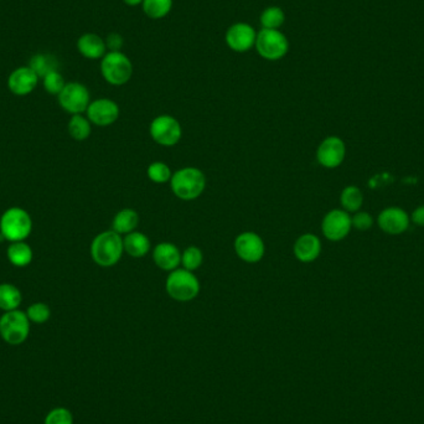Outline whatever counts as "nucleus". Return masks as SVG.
I'll use <instances>...</instances> for the list:
<instances>
[{
  "mask_svg": "<svg viewBox=\"0 0 424 424\" xmlns=\"http://www.w3.org/2000/svg\"><path fill=\"white\" fill-rule=\"evenodd\" d=\"M124 4H127L128 6H142L143 0H123Z\"/></svg>",
  "mask_w": 424,
  "mask_h": 424,
  "instance_id": "nucleus-37",
  "label": "nucleus"
},
{
  "mask_svg": "<svg viewBox=\"0 0 424 424\" xmlns=\"http://www.w3.org/2000/svg\"><path fill=\"white\" fill-rule=\"evenodd\" d=\"M88 121L98 127H108L119 117V107L109 98H98L92 101L86 110Z\"/></svg>",
  "mask_w": 424,
  "mask_h": 424,
  "instance_id": "nucleus-13",
  "label": "nucleus"
},
{
  "mask_svg": "<svg viewBox=\"0 0 424 424\" xmlns=\"http://www.w3.org/2000/svg\"><path fill=\"white\" fill-rule=\"evenodd\" d=\"M32 220L21 207H10L0 218V235L9 242L25 241L30 236Z\"/></svg>",
  "mask_w": 424,
  "mask_h": 424,
  "instance_id": "nucleus-3",
  "label": "nucleus"
},
{
  "mask_svg": "<svg viewBox=\"0 0 424 424\" xmlns=\"http://www.w3.org/2000/svg\"><path fill=\"white\" fill-rule=\"evenodd\" d=\"M255 49L264 60H282L289 51V40L280 30L262 29L257 32Z\"/></svg>",
  "mask_w": 424,
  "mask_h": 424,
  "instance_id": "nucleus-7",
  "label": "nucleus"
},
{
  "mask_svg": "<svg viewBox=\"0 0 424 424\" xmlns=\"http://www.w3.org/2000/svg\"><path fill=\"white\" fill-rule=\"evenodd\" d=\"M285 21V14L280 6H268L260 17V23L262 29H271V30H279Z\"/></svg>",
  "mask_w": 424,
  "mask_h": 424,
  "instance_id": "nucleus-25",
  "label": "nucleus"
},
{
  "mask_svg": "<svg viewBox=\"0 0 424 424\" xmlns=\"http://www.w3.org/2000/svg\"><path fill=\"white\" fill-rule=\"evenodd\" d=\"M174 0H143L142 9L146 17L153 20H160L169 15Z\"/></svg>",
  "mask_w": 424,
  "mask_h": 424,
  "instance_id": "nucleus-24",
  "label": "nucleus"
},
{
  "mask_svg": "<svg viewBox=\"0 0 424 424\" xmlns=\"http://www.w3.org/2000/svg\"><path fill=\"white\" fill-rule=\"evenodd\" d=\"M149 133L159 146H174L182 139V124L171 115H159L151 123Z\"/></svg>",
  "mask_w": 424,
  "mask_h": 424,
  "instance_id": "nucleus-8",
  "label": "nucleus"
},
{
  "mask_svg": "<svg viewBox=\"0 0 424 424\" xmlns=\"http://www.w3.org/2000/svg\"><path fill=\"white\" fill-rule=\"evenodd\" d=\"M235 251L237 256L246 263H258L266 252V246L255 232H243L235 240Z\"/></svg>",
  "mask_w": 424,
  "mask_h": 424,
  "instance_id": "nucleus-12",
  "label": "nucleus"
},
{
  "mask_svg": "<svg viewBox=\"0 0 424 424\" xmlns=\"http://www.w3.org/2000/svg\"><path fill=\"white\" fill-rule=\"evenodd\" d=\"M68 133L73 139L85 140L91 135V122L82 115H75L68 122Z\"/></svg>",
  "mask_w": 424,
  "mask_h": 424,
  "instance_id": "nucleus-26",
  "label": "nucleus"
},
{
  "mask_svg": "<svg viewBox=\"0 0 424 424\" xmlns=\"http://www.w3.org/2000/svg\"><path fill=\"white\" fill-rule=\"evenodd\" d=\"M377 222L380 229L388 235H401L408 229L409 218L400 207H388L378 215Z\"/></svg>",
  "mask_w": 424,
  "mask_h": 424,
  "instance_id": "nucleus-16",
  "label": "nucleus"
},
{
  "mask_svg": "<svg viewBox=\"0 0 424 424\" xmlns=\"http://www.w3.org/2000/svg\"><path fill=\"white\" fill-rule=\"evenodd\" d=\"M346 155L345 143L338 137H327L316 151V160L321 166L335 169L340 166Z\"/></svg>",
  "mask_w": 424,
  "mask_h": 424,
  "instance_id": "nucleus-14",
  "label": "nucleus"
},
{
  "mask_svg": "<svg viewBox=\"0 0 424 424\" xmlns=\"http://www.w3.org/2000/svg\"><path fill=\"white\" fill-rule=\"evenodd\" d=\"M104 41H106L107 51H122V48L124 45V39L118 32H110L104 39Z\"/></svg>",
  "mask_w": 424,
  "mask_h": 424,
  "instance_id": "nucleus-35",
  "label": "nucleus"
},
{
  "mask_svg": "<svg viewBox=\"0 0 424 424\" xmlns=\"http://www.w3.org/2000/svg\"><path fill=\"white\" fill-rule=\"evenodd\" d=\"M340 202L346 212H356L363 206L364 195L356 186H347L341 193Z\"/></svg>",
  "mask_w": 424,
  "mask_h": 424,
  "instance_id": "nucleus-28",
  "label": "nucleus"
},
{
  "mask_svg": "<svg viewBox=\"0 0 424 424\" xmlns=\"http://www.w3.org/2000/svg\"><path fill=\"white\" fill-rule=\"evenodd\" d=\"M351 227V218L345 210H331L327 212L321 222L324 236L334 242L344 240L349 235Z\"/></svg>",
  "mask_w": 424,
  "mask_h": 424,
  "instance_id": "nucleus-11",
  "label": "nucleus"
},
{
  "mask_svg": "<svg viewBox=\"0 0 424 424\" xmlns=\"http://www.w3.org/2000/svg\"><path fill=\"white\" fill-rule=\"evenodd\" d=\"M124 252L123 238L113 230L104 231L95 237L91 244L92 260L101 267L115 266Z\"/></svg>",
  "mask_w": 424,
  "mask_h": 424,
  "instance_id": "nucleus-1",
  "label": "nucleus"
},
{
  "mask_svg": "<svg viewBox=\"0 0 424 424\" xmlns=\"http://www.w3.org/2000/svg\"><path fill=\"white\" fill-rule=\"evenodd\" d=\"M293 249L298 261L302 263H311L320 256V240L313 233H305L298 238Z\"/></svg>",
  "mask_w": 424,
  "mask_h": 424,
  "instance_id": "nucleus-19",
  "label": "nucleus"
},
{
  "mask_svg": "<svg viewBox=\"0 0 424 424\" xmlns=\"http://www.w3.org/2000/svg\"><path fill=\"white\" fill-rule=\"evenodd\" d=\"M202 262H204V255L199 247L191 246L182 252V264L186 271L194 272L197 268H200Z\"/></svg>",
  "mask_w": 424,
  "mask_h": 424,
  "instance_id": "nucleus-29",
  "label": "nucleus"
},
{
  "mask_svg": "<svg viewBox=\"0 0 424 424\" xmlns=\"http://www.w3.org/2000/svg\"><path fill=\"white\" fill-rule=\"evenodd\" d=\"M124 252L134 258H142L149 253L152 244L148 236L142 232H131L123 238Z\"/></svg>",
  "mask_w": 424,
  "mask_h": 424,
  "instance_id": "nucleus-20",
  "label": "nucleus"
},
{
  "mask_svg": "<svg viewBox=\"0 0 424 424\" xmlns=\"http://www.w3.org/2000/svg\"><path fill=\"white\" fill-rule=\"evenodd\" d=\"M101 73L109 85H126L133 76V64L124 52L108 51L101 60Z\"/></svg>",
  "mask_w": 424,
  "mask_h": 424,
  "instance_id": "nucleus-4",
  "label": "nucleus"
},
{
  "mask_svg": "<svg viewBox=\"0 0 424 424\" xmlns=\"http://www.w3.org/2000/svg\"><path fill=\"white\" fill-rule=\"evenodd\" d=\"M153 260L160 269L173 272L182 264V252L173 243H159L153 251Z\"/></svg>",
  "mask_w": 424,
  "mask_h": 424,
  "instance_id": "nucleus-17",
  "label": "nucleus"
},
{
  "mask_svg": "<svg viewBox=\"0 0 424 424\" xmlns=\"http://www.w3.org/2000/svg\"><path fill=\"white\" fill-rule=\"evenodd\" d=\"M139 224V215L133 209H123L113 218L112 230L119 235H128L133 232Z\"/></svg>",
  "mask_w": 424,
  "mask_h": 424,
  "instance_id": "nucleus-21",
  "label": "nucleus"
},
{
  "mask_svg": "<svg viewBox=\"0 0 424 424\" xmlns=\"http://www.w3.org/2000/svg\"><path fill=\"white\" fill-rule=\"evenodd\" d=\"M148 177L155 184H165V182L171 180L173 173L170 170L169 166L163 162H155L148 166L146 170Z\"/></svg>",
  "mask_w": 424,
  "mask_h": 424,
  "instance_id": "nucleus-30",
  "label": "nucleus"
},
{
  "mask_svg": "<svg viewBox=\"0 0 424 424\" xmlns=\"http://www.w3.org/2000/svg\"><path fill=\"white\" fill-rule=\"evenodd\" d=\"M29 67L40 79H43L48 73L57 70V61L52 55L37 54L31 57Z\"/></svg>",
  "mask_w": 424,
  "mask_h": 424,
  "instance_id": "nucleus-27",
  "label": "nucleus"
},
{
  "mask_svg": "<svg viewBox=\"0 0 424 424\" xmlns=\"http://www.w3.org/2000/svg\"><path fill=\"white\" fill-rule=\"evenodd\" d=\"M40 77L29 66L15 68L8 79V88L12 95L23 97L30 95L37 88Z\"/></svg>",
  "mask_w": 424,
  "mask_h": 424,
  "instance_id": "nucleus-15",
  "label": "nucleus"
},
{
  "mask_svg": "<svg viewBox=\"0 0 424 424\" xmlns=\"http://www.w3.org/2000/svg\"><path fill=\"white\" fill-rule=\"evenodd\" d=\"M170 186L176 197L185 201L195 200L205 191L206 177L197 168H182L173 174Z\"/></svg>",
  "mask_w": 424,
  "mask_h": 424,
  "instance_id": "nucleus-2",
  "label": "nucleus"
},
{
  "mask_svg": "<svg viewBox=\"0 0 424 424\" xmlns=\"http://www.w3.org/2000/svg\"><path fill=\"white\" fill-rule=\"evenodd\" d=\"M6 256L12 266L19 267V268L29 266L34 257L30 246L24 241L10 243L6 251Z\"/></svg>",
  "mask_w": 424,
  "mask_h": 424,
  "instance_id": "nucleus-22",
  "label": "nucleus"
},
{
  "mask_svg": "<svg viewBox=\"0 0 424 424\" xmlns=\"http://www.w3.org/2000/svg\"><path fill=\"white\" fill-rule=\"evenodd\" d=\"M57 98L61 108L73 115L84 113L91 104L88 88L79 82L66 84Z\"/></svg>",
  "mask_w": 424,
  "mask_h": 424,
  "instance_id": "nucleus-9",
  "label": "nucleus"
},
{
  "mask_svg": "<svg viewBox=\"0 0 424 424\" xmlns=\"http://www.w3.org/2000/svg\"><path fill=\"white\" fill-rule=\"evenodd\" d=\"M413 222L418 226H424V206H419L413 211Z\"/></svg>",
  "mask_w": 424,
  "mask_h": 424,
  "instance_id": "nucleus-36",
  "label": "nucleus"
},
{
  "mask_svg": "<svg viewBox=\"0 0 424 424\" xmlns=\"http://www.w3.org/2000/svg\"><path fill=\"white\" fill-rule=\"evenodd\" d=\"M30 334V320L25 311L12 310L0 316V336L9 345H21Z\"/></svg>",
  "mask_w": 424,
  "mask_h": 424,
  "instance_id": "nucleus-6",
  "label": "nucleus"
},
{
  "mask_svg": "<svg viewBox=\"0 0 424 424\" xmlns=\"http://www.w3.org/2000/svg\"><path fill=\"white\" fill-rule=\"evenodd\" d=\"M25 313H26L30 322H34V324H44V322L49 320L50 316H51V310H50L49 305H46L45 303H39V302L31 304Z\"/></svg>",
  "mask_w": 424,
  "mask_h": 424,
  "instance_id": "nucleus-32",
  "label": "nucleus"
},
{
  "mask_svg": "<svg viewBox=\"0 0 424 424\" xmlns=\"http://www.w3.org/2000/svg\"><path fill=\"white\" fill-rule=\"evenodd\" d=\"M44 424H73V413L65 407H56L46 414Z\"/></svg>",
  "mask_w": 424,
  "mask_h": 424,
  "instance_id": "nucleus-33",
  "label": "nucleus"
},
{
  "mask_svg": "<svg viewBox=\"0 0 424 424\" xmlns=\"http://www.w3.org/2000/svg\"><path fill=\"white\" fill-rule=\"evenodd\" d=\"M77 51L87 60H102L104 55L108 52L104 37L95 32H86L79 37Z\"/></svg>",
  "mask_w": 424,
  "mask_h": 424,
  "instance_id": "nucleus-18",
  "label": "nucleus"
},
{
  "mask_svg": "<svg viewBox=\"0 0 424 424\" xmlns=\"http://www.w3.org/2000/svg\"><path fill=\"white\" fill-rule=\"evenodd\" d=\"M352 226L360 231L370 230L374 224V218L369 212H358L351 218Z\"/></svg>",
  "mask_w": 424,
  "mask_h": 424,
  "instance_id": "nucleus-34",
  "label": "nucleus"
},
{
  "mask_svg": "<svg viewBox=\"0 0 424 424\" xmlns=\"http://www.w3.org/2000/svg\"><path fill=\"white\" fill-rule=\"evenodd\" d=\"M43 86L45 91L50 95L59 96L61 91L64 90V87L66 86V82H65L64 76L59 73V70H55V71L48 73L46 76H44Z\"/></svg>",
  "mask_w": 424,
  "mask_h": 424,
  "instance_id": "nucleus-31",
  "label": "nucleus"
},
{
  "mask_svg": "<svg viewBox=\"0 0 424 424\" xmlns=\"http://www.w3.org/2000/svg\"><path fill=\"white\" fill-rule=\"evenodd\" d=\"M23 296L15 285L9 283L0 285V309L6 311L17 310L21 304Z\"/></svg>",
  "mask_w": 424,
  "mask_h": 424,
  "instance_id": "nucleus-23",
  "label": "nucleus"
},
{
  "mask_svg": "<svg viewBox=\"0 0 424 424\" xmlns=\"http://www.w3.org/2000/svg\"><path fill=\"white\" fill-rule=\"evenodd\" d=\"M170 298L176 302H190L199 296L200 282L194 273L186 269H175L170 272L165 285Z\"/></svg>",
  "mask_w": 424,
  "mask_h": 424,
  "instance_id": "nucleus-5",
  "label": "nucleus"
},
{
  "mask_svg": "<svg viewBox=\"0 0 424 424\" xmlns=\"http://www.w3.org/2000/svg\"><path fill=\"white\" fill-rule=\"evenodd\" d=\"M256 39H257V31L249 23H236L231 25L224 35V41L229 49L238 54H244L253 49Z\"/></svg>",
  "mask_w": 424,
  "mask_h": 424,
  "instance_id": "nucleus-10",
  "label": "nucleus"
}]
</instances>
